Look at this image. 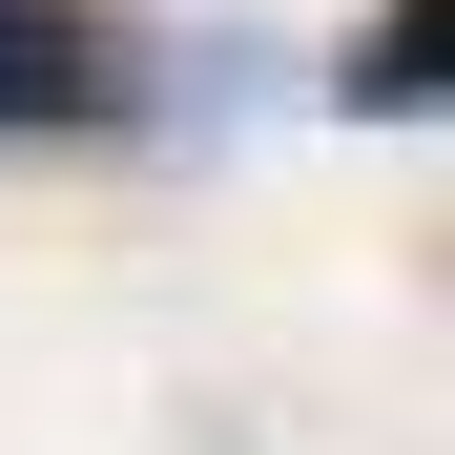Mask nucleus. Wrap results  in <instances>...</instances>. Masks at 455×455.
I'll list each match as a JSON object with an SVG mask.
<instances>
[{
    "mask_svg": "<svg viewBox=\"0 0 455 455\" xmlns=\"http://www.w3.org/2000/svg\"><path fill=\"white\" fill-rule=\"evenodd\" d=\"M124 104H145L124 0H0V124H124Z\"/></svg>",
    "mask_w": 455,
    "mask_h": 455,
    "instance_id": "1",
    "label": "nucleus"
},
{
    "mask_svg": "<svg viewBox=\"0 0 455 455\" xmlns=\"http://www.w3.org/2000/svg\"><path fill=\"white\" fill-rule=\"evenodd\" d=\"M435 62H455V0H394V21L352 42V104L372 124H435Z\"/></svg>",
    "mask_w": 455,
    "mask_h": 455,
    "instance_id": "2",
    "label": "nucleus"
}]
</instances>
